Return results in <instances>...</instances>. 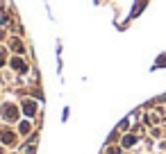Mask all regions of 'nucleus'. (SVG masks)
<instances>
[{"mask_svg": "<svg viewBox=\"0 0 166 154\" xmlns=\"http://www.w3.org/2000/svg\"><path fill=\"white\" fill-rule=\"evenodd\" d=\"M12 66H14V68H18V70H25V66H23L21 59H12Z\"/></svg>", "mask_w": 166, "mask_h": 154, "instance_id": "obj_1", "label": "nucleus"}, {"mask_svg": "<svg viewBox=\"0 0 166 154\" xmlns=\"http://www.w3.org/2000/svg\"><path fill=\"white\" fill-rule=\"evenodd\" d=\"M25 111H27V116H34V113H32V111H34V104L27 102V104H25Z\"/></svg>", "mask_w": 166, "mask_h": 154, "instance_id": "obj_2", "label": "nucleus"}]
</instances>
